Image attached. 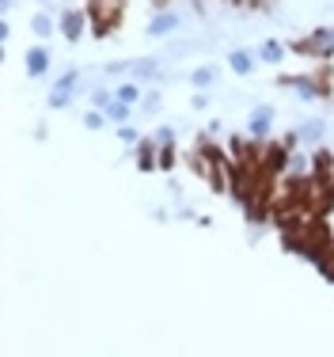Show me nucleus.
<instances>
[{
  "mask_svg": "<svg viewBox=\"0 0 334 357\" xmlns=\"http://www.w3.org/2000/svg\"><path fill=\"white\" fill-rule=\"evenodd\" d=\"M122 16H126V0H88V19L95 38H106L115 27H122Z\"/></svg>",
  "mask_w": 334,
  "mask_h": 357,
  "instance_id": "nucleus-1",
  "label": "nucleus"
},
{
  "mask_svg": "<svg viewBox=\"0 0 334 357\" xmlns=\"http://www.w3.org/2000/svg\"><path fill=\"white\" fill-rule=\"evenodd\" d=\"M289 49L300 57H315V61H331L334 54V27H315L308 38H296L289 42Z\"/></svg>",
  "mask_w": 334,
  "mask_h": 357,
  "instance_id": "nucleus-2",
  "label": "nucleus"
},
{
  "mask_svg": "<svg viewBox=\"0 0 334 357\" xmlns=\"http://www.w3.org/2000/svg\"><path fill=\"white\" fill-rule=\"evenodd\" d=\"M281 88H293L300 99H331L326 69H319L315 76H281Z\"/></svg>",
  "mask_w": 334,
  "mask_h": 357,
  "instance_id": "nucleus-3",
  "label": "nucleus"
},
{
  "mask_svg": "<svg viewBox=\"0 0 334 357\" xmlns=\"http://www.w3.org/2000/svg\"><path fill=\"white\" fill-rule=\"evenodd\" d=\"M274 122H277V111L270 103H259L251 111V118H247V137H251V141H266L270 133H274Z\"/></svg>",
  "mask_w": 334,
  "mask_h": 357,
  "instance_id": "nucleus-4",
  "label": "nucleus"
},
{
  "mask_svg": "<svg viewBox=\"0 0 334 357\" xmlns=\"http://www.w3.org/2000/svg\"><path fill=\"white\" fill-rule=\"evenodd\" d=\"M88 27H91V19H88V8H65V12H61V16H58V31L65 34L69 42H80Z\"/></svg>",
  "mask_w": 334,
  "mask_h": 357,
  "instance_id": "nucleus-5",
  "label": "nucleus"
},
{
  "mask_svg": "<svg viewBox=\"0 0 334 357\" xmlns=\"http://www.w3.org/2000/svg\"><path fill=\"white\" fill-rule=\"evenodd\" d=\"M76 84H80V69H69L65 76H61L53 88H49V95H46V106H53V111H61V106H69L73 103V95H76Z\"/></svg>",
  "mask_w": 334,
  "mask_h": 357,
  "instance_id": "nucleus-6",
  "label": "nucleus"
},
{
  "mask_svg": "<svg viewBox=\"0 0 334 357\" xmlns=\"http://www.w3.org/2000/svg\"><path fill=\"white\" fill-rule=\"evenodd\" d=\"M49 73V49L46 46H31L27 49V76L31 80H42Z\"/></svg>",
  "mask_w": 334,
  "mask_h": 357,
  "instance_id": "nucleus-7",
  "label": "nucleus"
},
{
  "mask_svg": "<svg viewBox=\"0 0 334 357\" xmlns=\"http://www.w3.org/2000/svg\"><path fill=\"white\" fill-rule=\"evenodd\" d=\"M179 23H182L179 12H171V8H167V12H156V19L148 23V34H152V38H167L171 31H179Z\"/></svg>",
  "mask_w": 334,
  "mask_h": 357,
  "instance_id": "nucleus-8",
  "label": "nucleus"
},
{
  "mask_svg": "<svg viewBox=\"0 0 334 357\" xmlns=\"http://www.w3.org/2000/svg\"><path fill=\"white\" fill-rule=\"evenodd\" d=\"M156 145H160V141H137V145H133V148H137V168L141 171H156V168H160V148H156Z\"/></svg>",
  "mask_w": 334,
  "mask_h": 357,
  "instance_id": "nucleus-9",
  "label": "nucleus"
},
{
  "mask_svg": "<svg viewBox=\"0 0 334 357\" xmlns=\"http://www.w3.org/2000/svg\"><path fill=\"white\" fill-rule=\"evenodd\" d=\"M285 42H277V38H266L259 46V61H266V65H281V61H285Z\"/></svg>",
  "mask_w": 334,
  "mask_h": 357,
  "instance_id": "nucleus-10",
  "label": "nucleus"
},
{
  "mask_svg": "<svg viewBox=\"0 0 334 357\" xmlns=\"http://www.w3.org/2000/svg\"><path fill=\"white\" fill-rule=\"evenodd\" d=\"M133 118V103H126V99H110L106 103V122H115V126H126Z\"/></svg>",
  "mask_w": 334,
  "mask_h": 357,
  "instance_id": "nucleus-11",
  "label": "nucleus"
},
{
  "mask_svg": "<svg viewBox=\"0 0 334 357\" xmlns=\"http://www.w3.org/2000/svg\"><path fill=\"white\" fill-rule=\"evenodd\" d=\"M228 69L236 76H251L254 73V54H247V49H232V54H228Z\"/></svg>",
  "mask_w": 334,
  "mask_h": 357,
  "instance_id": "nucleus-12",
  "label": "nucleus"
},
{
  "mask_svg": "<svg viewBox=\"0 0 334 357\" xmlns=\"http://www.w3.org/2000/svg\"><path fill=\"white\" fill-rule=\"evenodd\" d=\"M190 84H194V91L213 88V84H217V69H213V65H198L194 73H190Z\"/></svg>",
  "mask_w": 334,
  "mask_h": 357,
  "instance_id": "nucleus-13",
  "label": "nucleus"
},
{
  "mask_svg": "<svg viewBox=\"0 0 334 357\" xmlns=\"http://www.w3.org/2000/svg\"><path fill=\"white\" fill-rule=\"evenodd\" d=\"M130 73H133V80H156V76H160V65H156L152 57H148V61H133L130 65Z\"/></svg>",
  "mask_w": 334,
  "mask_h": 357,
  "instance_id": "nucleus-14",
  "label": "nucleus"
},
{
  "mask_svg": "<svg viewBox=\"0 0 334 357\" xmlns=\"http://www.w3.org/2000/svg\"><path fill=\"white\" fill-rule=\"evenodd\" d=\"M31 31L38 34V38H49V34L58 31V19L49 16V12H38V16L31 19Z\"/></svg>",
  "mask_w": 334,
  "mask_h": 357,
  "instance_id": "nucleus-15",
  "label": "nucleus"
},
{
  "mask_svg": "<svg viewBox=\"0 0 334 357\" xmlns=\"http://www.w3.org/2000/svg\"><path fill=\"white\" fill-rule=\"evenodd\" d=\"M118 99H126V103H133L137 106V99H141V88H137V80H126V84H118V91H115Z\"/></svg>",
  "mask_w": 334,
  "mask_h": 357,
  "instance_id": "nucleus-16",
  "label": "nucleus"
},
{
  "mask_svg": "<svg viewBox=\"0 0 334 357\" xmlns=\"http://www.w3.org/2000/svg\"><path fill=\"white\" fill-rule=\"evenodd\" d=\"M84 126H88V130H103V126H106V111H99V106H95V111H88V114H84Z\"/></svg>",
  "mask_w": 334,
  "mask_h": 357,
  "instance_id": "nucleus-17",
  "label": "nucleus"
},
{
  "mask_svg": "<svg viewBox=\"0 0 334 357\" xmlns=\"http://www.w3.org/2000/svg\"><path fill=\"white\" fill-rule=\"evenodd\" d=\"M296 137H300V141H319V137H323V122H304V130L296 133Z\"/></svg>",
  "mask_w": 334,
  "mask_h": 357,
  "instance_id": "nucleus-18",
  "label": "nucleus"
},
{
  "mask_svg": "<svg viewBox=\"0 0 334 357\" xmlns=\"http://www.w3.org/2000/svg\"><path fill=\"white\" fill-rule=\"evenodd\" d=\"M160 168L163 171L175 168V145H160Z\"/></svg>",
  "mask_w": 334,
  "mask_h": 357,
  "instance_id": "nucleus-19",
  "label": "nucleus"
},
{
  "mask_svg": "<svg viewBox=\"0 0 334 357\" xmlns=\"http://www.w3.org/2000/svg\"><path fill=\"white\" fill-rule=\"evenodd\" d=\"M110 99H115V91H106V88H95V91H91V103H95L99 111H106V103H110Z\"/></svg>",
  "mask_w": 334,
  "mask_h": 357,
  "instance_id": "nucleus-20",
  "label": "nucleus"
},
{
  "mask_svg": "<svg viewBox=\"0 0 334 357\" xmlns=\"http://www.w3.org/2000/svg\"><path fill=\"white\" fill-rule=\"evenodd\" d=\"M118 137H122L126 145H137V141H141V133L133 130V126H118Z\"/></svg>",
  "mask_w": 334,
  "mask_h": 357,
  "instance_id": "nucleus-21",
  "label": "nucleus"
},
{
  "mask_svg": "<svg viewBox=\"0 0 334 357\" xmlns=\"http://www.w3.org/2000/svg\"><path fill=\"white\" fill-rule=\"evenodd\" d=\"M156 141H160V145H175V130H167V126H163V130L156 133Z\"/></svg>",
  "mask_w": 334,
  "mask_h": 357,
  "instance_id": "nucleus-22",
  "label": "nucleus"
},
{
  "mask_svg": "<svg viewBox=\"0 0 334 357\" xmlns=\"http://www.w3.org/2000/svg\"><path fill=\"white\" fill-rule=\"evenodd\" d=\"M190 106H194V111H205V106H209V95H205V91H198V95L190 99Z\"/></svg>",
  "mask_w": 334,
  "mask_h": 357,
  "instance_id": "nucleus-23",
  "label": "nucleus"
},
{
  "mask_svg": "<svg viewBox=\"0 0 334 357\" xmlns=\"http://www.w3.org/2000/svg\"><path fill=\"white\" fill-rule=\"evenodd\" d=\"M12 38V23L8 19H0V42H8Z\"/></svg>",
  "mask_w": 334,
  "mask_h": 357,
  "instance_id": "nucleus-24",
  "label": "nucleus"
},
{
  "mask_svg": "<svg viewBox=\"0 0 334 357\" xmlns=\"http://www.w3.org/2000/svg\"><path fill=\"white\" fill-rule=\"evenodd\" d=\"M145 111H148V114L160 111V95H148V99H145Z\"/></svg>",
  "mask_w": 334,
  "mask_h": 357,
  "instance_id": "nucleus-25",
  "label": "nucleus"
},
{
  "mask_svg": "<svg viewBox=\"0 0 334 357\" xmlns=\"http://www.w3.org/2000/svg\"><path fill=\"white\" fill-rule=\"evenodd\" d=\"M152 8L156 12H167V8H171V0H152Z\"/></svg>",
  "mask_w": 334,
  "mask_h": 357,
  "instance_id": "nucleus-26",
  "label": "nucleus"
}]
</instances>
